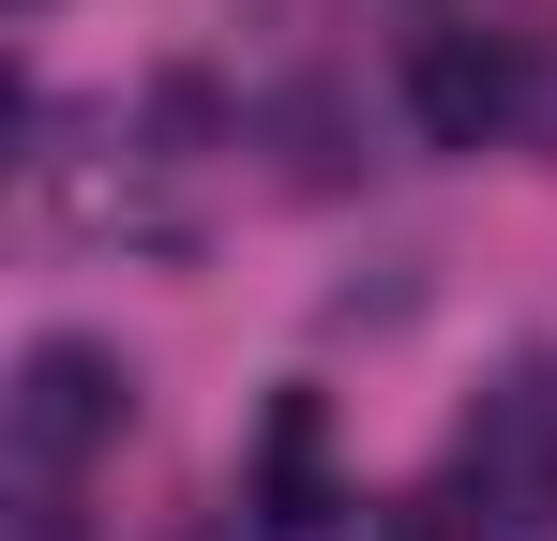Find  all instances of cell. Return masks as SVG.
Segmentation results:
<instances>
[{
  "label": "cell",
  "instance_id": "cell-1",
  "mask_svg": "<svg viewBox=\"0 0 557 541\" xmlns=\"http://www.w3.org/2000/svg\"><path fill=\"white\" fill-rule=\"evenodd\" d=\"M121 422H136V376L91 331H46V347L15 361V391H0V437H15L30 481H76L91 451H121Z\"/></svg>",
  "mask_w": 557,
  "mask_h": 541
},
{
  "label": "cell",
  "instance_id": "cell-2",
  "mask_svg": "<svg viewBox=\"0 0 557 541\" xmlns=\"http://www.w3.org/2000/svg\"><path fill=\"white\" fill-rule=\"evenodd\" d=\"M467 481L512 541H557V361H497L467 406Z\"/></svg>",
  "mask_w": 557,
  "mask_h": 541
},
{
  "label": "cell",
  "instance_id": "cell-3",
  "mask_svg": "<svg viewBox=\"0 0 557 541\" xmlns=\"http://www.w3.org/2000/svg\"><path fill=\"white\" fill-rule=\"evenodd\" d=\"M407 121H422V151H497L528 121V46L512 30H422L407 46Z\"/></svg>",
  "mask_w": 557,
  "mask_h": 541
},
{
  "label": "cell",
  "instance_id": "cell-4",
  "mask_svg": "<svg viewBox=\"0 0 557 541\" xmlns=\"http://www.w3.org/2000/svg\"><path fill=\"white\" fill-rule=\"evenodd\" d=\"M257 527H272V541H317V527H332V481H317V406H301V391L272 406V481H257Z\"/></svg>",
  "mask_w": 557,
  "mask_h": 541
},
{
  "label": "cell",
  "instance_id": "cell-5",
  "mask_svg": "<svg viewBox=\"0 0 557 541\" xmlns=\"http://www.w3.org/2000/svg\"><path fill=\"white\" fill-rule=\"evenodd\" d=\"M376 541H482V512H467V496H407Z\"/></svg>",
  "mask_w": 557,
  "mask_h": 541
}]
</instances>
